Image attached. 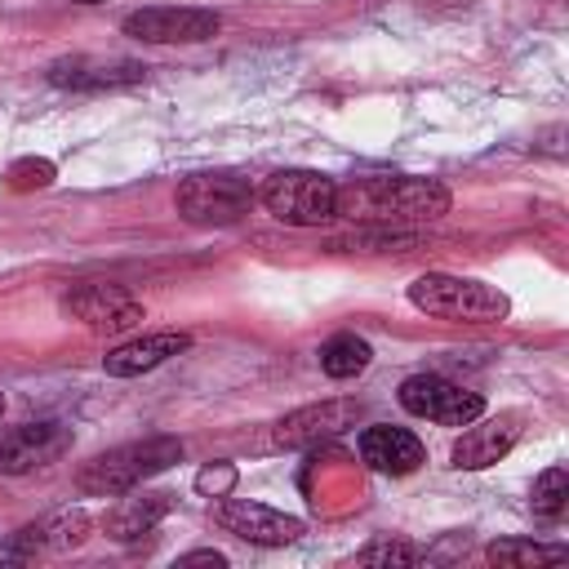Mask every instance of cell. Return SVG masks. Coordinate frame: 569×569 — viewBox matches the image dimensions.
I'll use <instances>...</instances> for the list:
<instances>
[{"label": "cell", "instance_id": "obj_26", "mask_svg": "<svg viewBox=\"0 0 569 569\" xmlns=\"http://www.w3.org/2000/svg\"><path fill=\"white\" fill-rule=\"evenodd\" d=\"M0 413H4V396H0Z\"/></svg>", "mask_w": 569, "mask_h": 569}, {"label": "cell", "instance_id": "obj_13", "mask_svg": "<svg viewBox=\"0 0 569 569\" xmlns=\"http://www.w3.org/2000/svg\"><path fill=\"white\" fill-rule=\"evenodd\" d=\"M187 347H191V338H187V333H178V329L142 333V338H129V342L111 347V351L102 356V369H107L111 378H138V373H147V369L164 365L169 356H178V351H187Z\"/></svg>", "mask_w": 569, "mask_h": 569}, {"label": "cell", "instance_id": "obj_5", "mask_svg": "<svg viewBox=\"0 0 569 569\" xmlns=\"http://www.w3.org/2000/svg\"><path fill=\"white\" fill-rule=\"evenodd\" d=\"M258 191L240 173H191L178 182L173 204L196 227H231L253 209Z\"/></svg>", "mask_w": 569, "mask_h": 569}, {"label": "cell", "instance_id": "obj_8", "mask_svg": "<svg viewBox=\"0 0 569 569\" xmlns=\"http://www.w3.org/2000/svg\"><path fill=\"white\" fill-rule=\"evenodd\" d=\"M62 311L76 316L84 329L93 333H124L142 320V302L124 289V284H76L67 298H62Z\"/></svg>", "mask_w": 569, "mask_h": 569}, {"label": "cell", "instance_id": "obj_15", "mask_svg": "<svg viewBox=\"0 0 569 569\" xmlns=\"http://www.w3.org/2000/svg\"><path fill=\"white\" fill-rule=\"evenodd\" d=\"M89 538V511L84 507H67V511H53L49 520L40 525H27L18 538H13V556H62L71 547H80Z\"/></svg>", "mask_w": 569, "mask_h": 569}, {"label": "cell", "instance_id": "obj_22", "mask_svg": "<svg viewBox=\"0 0 569 569\" xmlns=\"http://www.w3.org/2000/svg\"><path fill=\"white\" fill-rule=\"evenodd\" d=\"M53 160H40V156H27V160H13L9 169V187L13 191H31V187H49L53 182Z\"/></svg>", "mask_w": 569, "mask_h": 569}, {"label": "cell", "instance_id": "obj_14", "mask_svg": "<svg viewBox=\"0 0 569 569\" xmlns=\"http://www.w3.org/2000/svg\"><path fill=\"white\" fill-rule=\"evenodd\" d=\"M360 458H365L373 471H382V476H409V471L422 467L427 449H422V440H418L413 431H405V427H365V431H360Z\"/></svg>", "mask_w": 569, "mask_h": 569}, {"label": "cell", "instance_id": "obj_18", "mask_svg": "<svg viewBox=\"0 0 569 569\" xmlns=\"http://www.w3.org/2000/svg\"><path fill=\"white\" fill-rule=\"evenodd\" d=\"M565 556H569V547H560V542H533V538H502V542H489L485 547V560L489 565H507V569L556 565Z\"/></svg>", "mask_w": 569, "mask_h": 569}, {"label": "cell", "instance_id": "obj_7", "mask_svg": "<svg viewBox=\"0 0 569 569\" xmlns=\"http://www.w3.org/2000/svg\"><path fill=\"white\" fill-rule=\"evenodd\" d=\"M124 36L142 44H200L218 36V13L213 9H191V4H151L138 9L120 22Z\"/></svg>", "mask_w": 569, "mask_h": 569}, {"label": "cell", "instance_id": "obj_2", "mask_svg": "<svg viewBox=\"0 0 569 569\" xmlns=\"http://www.w3.org/2000/svg\"><path fill=\"white\" fill-rule=\"evenodd\" d=\"M182 458V440L178 436H147V440H129V445H116L98 458H89L80 471H76V485L80 493H93V498H116V493H129L138 489L142 480H151L156 471L173 467Z\"/></svg>", "mask_w": 569, "mask_h": 569}, {"label": "cell", "instance_id": "obj_16", "mask_svg": "<svg viewBox=\"0 0 569 569\" xmlns=\"http://www.w3.org/2000/svg\"><path fill=\"white\" fill-rule=\"evenodd\" d=\"M138 76H142L138 62H102V58H62L49 67V80L62 89H111V84H129Z\"/></svg>", "mask_w": 569, "mask_h": 569}, {"label": "cell", "instance_id": "obj_1", "mask_svg": "<svg viewBox=\"0 0 569 569\" xmlns=\"http://www.w3.org/2000/svg\"><path fill=\"white\" fill-rule=\"evenodd\" d=\"M453 204L449 187L436 178H413V173H378V178H351L338 187L333 218L347 222H436Z\"/></svg>", "mask_w": 569, "mask_h": 569}, {"label": "cell", "instance_id": "obj_17", "mask_svg": "<svg viewBox=\"0 0 569 569\" xmlns=\"http://www.w3.org/2000/svg\"><path fill=\"white\" fill-rule=\"evenodd\" d=\"M169 507H173L169 493H133V489H129V498L107 516V533H111L116 542H138L142 533H151V529L169 516Z\"/></svg>", "mask_w": 569, "mask_h": 569}, {"label": "cell", "instance_id": "obj_24", "mask_svg": "<svg viewBox=\"0 0 569 569\" xmlns=\"http://www.w3.org/2000/svg\"><path fill=\"white\" fill-rule=\"evenodd\" d=\"M178 565H213V569H222L227 556L222 551H187V556H178Z\"/></svg>", "mask_w": 569, "mask_h": 569}, {"label": "cell", "instance_id": "obj_6", "mask_svg": "<svg viewBox=\"0 0 569 569\" xmlns=\"http://www.w3.org/2000/svg\"><path fill=\"white\" fill-rule=\"evenodd\" d=\"M400 405L413 413V418H427V422H440V427H467L471 418L485 413V396L480 391H467L440 373H413L400 382Z\"/></svg>", "mask_w": 569, "mask_h": 569}, {"label": "cell", "instance_id": "obj_10", "mask_svg": "<svg viewBox=\"0 0 569 569\" xmlns=\"http://www.w3.org/2000/svg\"><path fill=\"white\" fill-rule=\"evenodd\" d=\"M356 418H360V400H320V405L284 413L271 431V445L276 449H311V445L333 440L347 427H356Z\"/></svg>", "mask_w": 569, "mask_h": 569}, {"label": "cell", "instance_id": "obj_25", "mask_svg": "<svg viewBox=\"0 0 569 569\" xmlns=\"http://www.w3.org/2000/svg\"><path fill=\"white\" fill-rule=\"evenodd\" d=\"M76 4H102V0H76Z\"/></svg>", "mask_w": 569, "mask_h": 569}, {"label": "cell", "instance_id": "obj_11", "mask_svg": "<svg viewBox=\"0 0 569 569\" xmlns=\"http://www.w3.org/2000/svg\"><path fill=\"white\" fill-rule=\"evenodd\" d=\"M67 449H71V431L62 422H27L0 440V471H9V476L36 471V467L62 458Z\"/></svg>", "mask_w": 569, "mask_h": 569}, {"label": "cell", "instance_id": "obj_20", "mask_svg": "<svg viewBox=\"0 0 569 569\" xmlns=\"http://www.w3.org/2000/svg\"><path fill=\"white\" fill-rule=\"evenodd\" d=\"M533 516H542V520H556L560 511H565V502H569V471L565 467H547L538 480H533Z\"/></svg>", "mask_w": 569, "mask_h": 569}, {"label": "cell", "instance_id": "obj_19", "mask_svg": "<svg viewBox=\"0 0 569 569\" xmlns=\"http://www.w3.org/2000/svg\"><path fill=\"white\" fill-rule=\"evenodd\" d=\"M369 360H373V351H369V342L356 338V333H333V338L320 347V369H325L329 378H356V373L369 369Z\"/></svg>", "mask_w": 569, "mask_h": 569}, {"label": "cell", "instance_id": "obj_4", "mask_svg": "<svg viewBox=\"0 0 569 569\" xmlns=\"http://www.w3.org/2000/svg\"><path fill=\"white\" fill-rule=\"evenodd\" d=\"M258 200L267 204V213H276L289 227H320L333 218V200H338V182L329 173L316 169H276Z\"/></svg>", "mask_w": 569, "mask_h": 569}, {"label": "cell", "instance_id": "obj_21", "mask_svg": "<svg viewBox=\"0 0 569 569\" xmlns=\"http://www.w3.org/2000/svg\"><path fill=\"white\" fill-rule=\"evenodd\" d=\"M418 560H422V547H413V542H391V538L369 542L365 551H356V565H418Z\"/></svg>", "mask_w": 569, "mask_h": 569}, {"label": "cell", "instance_id": "obj_23", "mask_svg": "<svg viewBox=\"0 0 569 569\" xmlns=\"http://www.w3.org/2000/svg\"><path fill=\"white\" fill-rule=\"evenodd\" d=\"M231 485H236V467H204V471L196 476V489L209 493V498H222Z\"/></svg>", "mask_w": 569, "mask_h": 569}, {"label": "cell", "instance_id": "obj_9", "mask_svg": "<svg viewBox=\"0 0 569 569\" xmlns=\"http://www.w3.org/2000/svg\"><path fill=\"white\" fill-rule=\"evenodd\" d=\"M213 520L227 533H236V538H244L253 547H284V542H293L302 533L298 516H284V511H276L267 502H253V498H222V502H213Z\"/></svg>", "mask_w": 569, "mask_h": 569}, {"label": "cell", "instance_id": "obj_3", "mask_svg": "<svg viewBox=\"0 0 569 569\" xmlns=\"http://www.w3.org/2000/svg\"><path fill=\"white\" fill-rule=\"evenodd\" d=\"M409 302L436 320H462V325H489V320H507L511 302L498 284L485 280H467V276H445V271H427L409 284Z\"/></svg>", "mask_w": 569, "mask_h": 569}, {"label": "cell", "instance_id": "obj_12", "mask_svg": "<svg viewBox=\"0 0 569 569\" xmlns=\"http://www.w3.org/2000/svg\"><path fill=\"white\" fill-rule=\"evenodd\" d=\"M516 440H520V418H511V413L485 418V422L471 418L467 431L453 440L449 462H453L458 471H480V467H493L498 458H507Z\"/></svg>", "mask_w": 569, "mask_h": 569}]
</instances>
